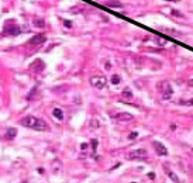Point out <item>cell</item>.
Masks as SVG:
<instances>
[{"mask_svg": "<svg viewBox=\"0 0 193 183\" xmlns=\"http://www.w3.org/2000/svg\"><path fill=\"white\" fill-rule=\"evenodd\" d=\"M20 124L23 127H27V128L37 130V131H48L49 127L48 124L45 123L43 119H37L34 116H26L20 120Z\"/></svg>", "mask_w": 193, "mask_h": 183, "instance_id": "1", "label": "cell"}, {"mask_svg": "<svg viewBox=\"0 0 193 183\" xmlns=\"http://www.w3.org/2000/svg\"><path fill=\"white\" fill-rule=\"evenodd\" d=\"M156 87H158L159 93L164 96V99H169V97L172 96V93H173V89H172L171 83L168 81H161L156 85Z\"/></svg>", "mask_w": 193, "mask_h": 183, "instance_id": "2", "label": "cell"}, {"mask_svg": "<svg viewBox=\"0 0 193 183\" xmlns=\"http://www.w3.org/2000/svg\"><path fill=\"white\" fill-rule=\"evenodd\" d=\"M106 83H107V79L102 75L92 76L90 78V85L95 87V89H103V87L106 86Z\"/></svg>", "mask_w": 193, "mask_h": 183, "instance_id": "3", "label": "cell"}, {"mask_svg": "<svg viewBox=\"0 0 193 183\" xmlns=\"http://www.w3.org/2000/svg\"><path fill=\"white\" fill-rule=\"evenodd\" d=\"M128 158L130 159H147L148 158V152L139 148V149H135V151H131L128 154Z\"/></svg>", "mask_w": 193, "mask_h": 183, "instance_id": "4", "label": "cell"}, {"mask_svg": "<svg viewBox=\"0 0 193 183\" xmlns=\"http://www.w3.org/2000/svg\"><path fill=\"white\" fill-rule=\"evenodd\" d=\"M152 145H154V148H155L156 154H158L159 156L168 155V149H166L165 145H164V144H161L159 141H154V142H152Z\"/></svg>", "mask_w": 193, "mask_h": 183, "instance_id": "5", "label": "cell"}, {"mask_svg": "<svg viewBox=\"0 0 193 183\" xmlns=\"http://www.w3.org/2000/svg\"><path fill=\"white\" fill-rule=\"evenodd\" d=\"M45 41H47V37H45L44 34H37V35H34V37L30 38L28 44H30V45H40V44H44Z\"/></svg>", "mask_w": 193, "mask_h": 183, "instance_id": "6", "label": "cell"}, {"mask_svg": "<svg viewBox=\"0 0 193 183\" xmlns=\"http://www.w3.org/2000/svg\"><path fill=\"white\" fill-rule=\"evenodd\" d=\"M3 31H4V34H7V35H18V34L21 32V30L17 27V26H7Z\"/></svg>", "mask_w": 193, "mask_h": 183, "instance_id": "7", "label": "cell"}, {"mask_svg": "<svg viewBox=\"0 0 193 183\" xmlns=\"http://www.w3.org/2000/svg\"><path fill=\"white\" fill-rule=\"evenodd\" d=\"M114 119L117 120V121H131L134 117H133L131 114H128V113H118V114L114 116Z\"/></svg>", "mask_w": 193, "mask_h": 183, "instance_id": "8", "label": "cell"}, {"mask_svg": "<svg viewBox=\"0 0 193 183\" xmlns=\"http://www.w3.org/2000/svg\"><path fill=\"white\" fill-rule=\"evenodd\" d=\"M16 135H17V130L13 128V127H10V128L6 130L4 138H6V140H14V138H16Z\"/></svg>", "mask_w": 193, "mask_h": 183, "instance_id": "9", "label": "cell"}, {"mask_svg": "<svg viewBox=\"0 0 193 183\" xmlns=\"http://www.w3.org/2000/svg\"><path fill=\"white\" fill-rule=\"evenodd\" d=\"M52 116H54V117H57L59 121H62V120H64V111H62L61 108H58V107L52 110Z\"/></svg>", "mask_w": 193, "mask_h": 183, "instance_id": "10", "label": "cell"}, {"mask_svg": "<svg viewBox=\"0 0 193 183\" xmlns=\"http://www.w3.org/2000/svg\"><path fill=\"white\" fill-rule=\"evenodd\" d=\"M32 24H34L35 27H38V28H44V27H45V23H44L43 18H34Z\"/></svg>", "mask_w": 193, "mask_h": 183, "instance_id": "11", "label": "cell"}, {"mask_svg": "<svg viewBox=\"0 0 193 183\" xmlns=\"http://www.w3.org/2000/svg\"><path fill=\"white\" fill-rule=\"evenodd\" d=\"M106 6H110V7H123V4L120 3V1H114V0H109L104 3Z\"/></svg>", "mask_w": 193, "mask_h": 183, "instance_id": "12", "label": "cell"}, {"mask_svg": "<svg viewBox=\"0 0 193 183\" xmlns=\"http://www.w3.org/2000/svg\"><path fill=\"white\" fill-rule=\"evenodd\" d=\"M121 94H123V97H125V99H131V97H133V91H131L130 87H125Z\"/></svg>", "mask_w": 193, "mask_h": 183, "instance_id": "13", "label": "cell"}, {"mask_svg": "<svg viewBox=\"0 0 193 183\" xmlns=\"http://www.w3.org/2000/svg\"><path fill=\"white\" fill-rule=\"evenodd\" d=\"M110 81H112V83H113V85H118V83L121 82V78H120V76H118V75H113V76H112V79H110Z\"/></svg>", "mask_w": 193, "mask_h": 183, "instance_id": "14", "label": "cell"}, {"mask_svg": "<svg viewBox=\"0 0 193 183\" xmlns=\"http://www.w3.org/2000/svg\"><path fill=\"white\" fill-rule=\"evenodd\" d=\"M169 178H171V180H172V182H179V179H178V176H176V175H175V173L169 172Z\"/></svg>", "mask_w": 193, "mask_h": 183, "instance_id": "15", "label": "cell"}, {"mask_svg": "<svg viewBox=\"0 0 193 183\" xmlns=\"http://www.w3.org/2000/svg\"><path fill=\"white\" fill-rule=\"evenodd\" d=\"M137 137H138V132H137V131H133V132L128 135V140H135Z\"/></svg>", "mask_w": 193, "mask_h": 183, "instance_id": "16", "label": "cell"}, {"mask_svg": "<svg viewBox=\"0 0 193 183\" xmlns=\"http://www.w3.org/2000/svg\"><path fill=\"white\" fill-rule=\"evenodd\" d=\"M172 14H173V16H178V17H183L182 13H179V11H175V10H172Z\"/></svg>", "mask_w": 193, "mask_h": 183, "instance_id": "17", "label": "cell"}, {"mask_svg": "<svg viewBox=\"0 0 193 183\" xmlns=\"http://www.w3.org/2000/svg\"><path fill=\"white\" fill-rule=\"evenodd\" d=\"M92 144H93V145H92V146H93V149H96V146H97V141H96V140H92Z\"/></svg>", "mask_w": 193, "mask_h": 183, "instance_id": "18", "label": "cell"}, {"mask_svg": "<svg viewBox=\"0 0 193 183\" xmlns=\"http://www.w3.org/2000/svg\"><path fill=\"white\" fill-rule=\"evenodd\" d=\"M104 68H106V70L112 69V65H110V62H106V66H104Z\"/></svg>", "mask_w": 193, "mask_h": 183, "instance_id": "19", "label": "cell"}, {"mask_svg": "<svg viewBox=\"0 0 193 183\" xmlns=\"http://www.w3.org/2000/svg\"><path fill=\"white\" fill-rule=\"evenodd\" d=\"M81 148H82V149H85V148H87V144H82Z\"/></svg>", "mask_w": 193, "mask_h": 183, "instance_id": "20", "label": "cell"}, {"mask_svg": "<svg viewBox=\"0 0 193 183\" xmlns=\"http://www.w3.org/2000/svg\"><path fill=\"white\" fill-rule=\"evenodd\" d=\"M168 1H175V0H168Z\"/></svg>", "mask_w": 193, "mask_h": 183, "instance_id": "21", "label": "cell"}]
</instances>
